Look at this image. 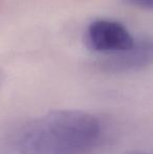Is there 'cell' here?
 I'll return each instance as SVG.
<instances>
[{"mask_svg":"<svg viewBox=\"0 0 153 154\" xmlns=\"http://www.w3.org/2000/svg\"><path fill=\"white\" fill-rule=\"evenodd\" d=\"M101 131L99 119L89 112L53 110L5 128L0 133V154H86Z\"/></svg>","mask_w":153,"mask_h":154,"instance_id":"1","label":"cell"},{"mask_svg":"<svg viewBox=\"0 0 153 154\" xmlns=\"http://www.w3.org/2000/svg\"><path fill=\"white\" fill-rule=\"evenodd\" d=\"M84 41L91 51L104 56L126 51L136 42L124 24L109 19L92 21L85 31Z\"/></svg>","mask_w":153,"mask_h":154,"instance_id":"2","label":"cell"},{"mask_svg":"<svg viewBox=\"0 0 153 154\" xmlns=\"http://www.w3.org/2000/svg\"><path fill=\"white\" fill-rule=\"evenodd\" d=\"M151 61L152 41L150 38H144L126 51L105 55L98 60L96 67L106 72H129L145 68Z\"/></svg>","mask_w":153,"mask_h":154,"instance_id":"3","label":"cell"},{"mask_svg":"<svg viewBox=\"0 0 153 154\" xmlns=\"http://www.w3.org/2000/svg\"><path fill=\"white\" fill-rule=\"evenodd\" d=\"M123 1L127 4L137 6L143 10H151L152 8V0H123Z\"/></svg>","mask_w":153,"mask_h":154,"instance_id":"4","label":"cell"},{"mask_svg":"<svg viewBox=\"0 0 153 154\" xmlns=\"http://www.w3.org/2000/svg\"><path fill=\"white\" fill-rule=\"evenodd\" d=\"M4 80H5V73H4L3 69L0 68V91H1L2 87H3Z\"/></svg>","mask_w":153,"mask_h":154,"instance_id":"5","label":"cell"},{"mask_svg":"<svg viewBox=\"0 0 153 154\" xmlns=\"http://www.w3.org/2000/svg\"><path fill=\"white\" fill-rule=\"evenodd\" d=\"M126 154H147L145 152H142V151H129Z\"/></svg>","mask_w":153,"mask_h":154,"instance_id":"6","label":"cell"},{"mask_svg":"<svg viewBox=\"0 0 153 154\" xmlns=\"http://www.w3.org/2000/svg\"><path fill=\"white\" fill-rule=\"evenodd\" d=\"M1 1L2 0H0V8H1Z\"/></svg>","mask_w":153,"mask_h":154,"instance_id":"7","label":"cell"}]
</instances>
